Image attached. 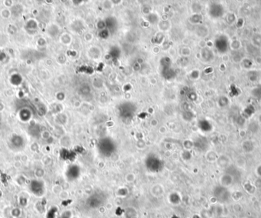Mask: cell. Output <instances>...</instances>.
<instances>
[{"label":"cell","mask_w":261,"mask_h":218,"mask_svg":"<svg viewBox=\"0 0 261 218\" xmlns=\"http://www.w3.org/2000/svg\"><path fill=\"white\" fill-rule=\"evenodd\" d=\"M29 188H30L32 194H34V195L38 196V197H41L44 193V187L43 182L38 181V180H33V181H31L30 185H29Z\"/></svg>","instance_id":"obj_1"},{"label":"cell","mask_w":261,"mask_h":218,"mask_svg":"<svg viewBox=\"0 0 261 218\" xmlns=\"http://www.w3.org/2000/svg\"><path fill=\"white\" fill-rule=\"evenodd\" d=\"M215 45L216 47L217 50L221 54H225L227 51L228 47H229V43L227 41V38L225 36H220L215 40Z\"/></svg>","instance_id":"obj_2"},{"label":"cell","mask_w":261,"mask_h":218,"mask_svg":"<svg viewBox=\"0 0 261 218\" xmlns=\"http://www.w3.org/2000/svg\"><path fill=\"white\" fill-rule=\"evenodd\" d=\"M224 9L223 6L219 4H212L209 8V14L211 17L219 18L224 15Z\"/></svg>","instance_id":"obj_3"},{"label":"cell","mask_w":261,"mask_h":218,"mask_svg":"<svg viewBox=\"0 0 261 218\" xmlns=\"http://www.w3.org/2000/svg\"><path fill=\"white\" fill-rule=\"evenodd\" d=\"M202 58L205 61H211L214 59V54L212 50L208 48H203L201 52Z\"/></svg>","instance_id":"obj_4"},{"label":"cell","mask_w":261,"mask_h":218,"mask_svg":"<svg viewBox=\"0 0 261 218\" xmlns=\"http://www.w3.org/2000/svg\"><path fill=\"white\" fill-rule=\"evenodd\" d=\"M240 67H241L243 70H250L253 65L251 60H250L249 58H247V57H243V60L240 61Z\"/></svg>","instance_id":"obj_5"},{"label":"cell","mask_w":261,"mask_h":218,"mask_svg":"<svg viewBox=\"0 0 261 218\" xmlns=\"http://www.w3.org/2000/svg\"><path fill=\"white\" fill-rule=\"evenodd\" d=\"M241 47L242 44L240 41H239L238 39H233L229 43V47L233 51H238L241 48Z\"/></svg>","instance_id":"obj_6"},{"label":"cell","mask_w":261,"mask_h":218,"mask_svg":"<svg viewBox=\"0 0 261 218\" xmlns=\"http://www.w3.org/2000/svg\"><path fill=\"white\" fill-rule=\"evenodd\" d=\"M247 78L249 81L251 83H256L259 80V74L255 70H250L247 73Z\"/></svg>","instance_id":"obj_7"},{"label":"cell","mask_w":261,"mask_h":218,"mask_svg":"<svg viewBox=\"0 0 261 218\" xmlns=\"http://www.w3.org/2000/svg\"><path fill=\"white\" fill-rule=\"evenodd\" d=\"M252 45L255 47H261V34H255L252 37Z\"/></svg>","instance_id":"obj_8"},{"label":"cell","mask_w":261,"mask_h":218,"mask_svg":"<svg viewBox=\"0 0 261 218\" xmlns=\"http://www.w3.org/2000/svg\"><path fill=\"white\" fill-rule=\"evenodd\" d=\"M225 19H226V21H227V23H228L229 24H232L237 21V18L234 13L228 12L227 15H226Z\"/></svg>","instance_id":"obj_9"},{"label":"cell","mask_w":261,"mask_h":218,"mask_svg":"<svg viewBox=\"0 0 261 218\" xmlns=\"http://www.w3.org/2000/svg\"><path fill=\"white\" fill-rule=\"evenodd\" d=\"M228 104H229V99H227V97L224 96H220L218 100V106L221 107V108H224V107L227 106Z\"/></svg>","instance_id":"obj_10"},{"label":"cell","mask_w":261,"mask_h":218,"mask_svg":"<svg viewBox=\"0 0 261 218\" xmlns=\"http://www.w3.org/2000/svg\"><path fill=\"white\" fill-rule=\"evenodd\" d=\"M197 34L199 37H205L208 35V28L205 26H201L198 28L197 30Z\"/></svg>","instance_id":"obj_11"},{"label":"cell","mask_w":261,"mask_h":218,"mask_svg":"<svg viewBox=\"0 0 261 218\" xmlns=\"http://www.w3.org/2000/svg\"><path fill=\"white\" fill-rule=\"evenodd\" d=\"M190 21H192V23L193 24H198V23L202 21V15L199 14H195L191 17Z\"/></svg>","instance_id":"obj_12"},{"label":"cell","mask_w":261,"mask_h":218,"mask_svg":"<svg viewBox=\"0 0 261 218\" xmlns=\"http://www.w3.org/2000/svg\"><path fill=\"white\" fill-rule=\"evenodd\" d=\"M236 54H234L232 57V60L234 63H240V61L243 60V57L241 56V54L238 53L237 51H235Z\"/></svg>","instance_id":"obj_13"},{"label":"cell","mask_w":261,"mask_h":218,"mask_svg":"<svg viewBox=\"0 0 261 218\" xmlns=\"http://www.w3.org/2000/svg\"><path fill=\"white\" fill-rule=\"evenodd\" d=\"M248 147L247 152H251L253 149V145L250 140H247V141H245L244 143H243V147Z\"/></svg>","instance_id":"obj_14"},{"label":"cell","mask_w":261,"mask_h":218,"mask_svg":"<svg viewBox=\"0 0 261 218\" xmlns=\"http://www.w3.org/2000/svg\"><path fill=\"white\" fill-rule=\"evenodd\" d=\"M21 214V211L20 209L18 208L11 209V216H12L13 217H18Z\"/></svg>","instance_id":"obj_15"},{"label":"cell","mask_w":261,"mask_h":218,"mask_svg":"<svg viewBox=\"0 0 261 218\" xmlns=\"http://www.w3.org/2000/svg\"><path fill=\"white\" fill-rule=\"evenodd\" d=\"M159 26H160V29H162V30H167V29H169V28H170L169 21H167V20L160 22V24H159Z\"/></svg>","instance_id":"obj_16"},{"label":"cell","mask_w":261,"mask_h":218,"mask_svg":"<svg viewBox=\"0 0 261 218\" xmlns=\"http://www.w3.org/2000/svg\"><path fill=\"white\" fill-rule=\"evenodd\" d=\"M164 34H157V35H156L155 37H154V38H155V43L157 44H160L162 42V41L164 40Z\"/></svg>","instance_id":"obj_17"},{"label":"cell","mask_w":261,"mask_h":218,"mask_svg":"<svg viewBox=\"0 0 261 218\" xmlns=\"http://www.w3.org/2000/svg\"><path fill=\"white\" fill-rule=\"evenodd\" d=\"M191 77L192 79H198L199 77V70H193L191 73Z\"/></svg>","instance_id":"obj_18"},{"label":"cell","mask_w":261,"mask_h":218,"mask_svg":"<svg viewBox=\"0 0 261 218\" xmlns=\"http://www.w3.org/2000/svg\"><path fill=\"white\" fill-rule=\"evenodd\" d=\"M191 50L190 49H189V47H184L183 49V50H182V54H183V56H189V54H190Z\"/></svg>","instance_id":"obj_19"},{"label":"cell","mask_w":261,"mask_h":218,"mask_svg":"<svg viewBox=\"0 0 261 218\" xmlns=\"http://www.w3.org/2000/svg\"><path fill=\"white\" fill-rule=\"evenodd\" d=\"M93 38V35L91 34H86V39L88 41H90V40Z\"/></svg>","instance_id":"obj_20"},{"label":"cell","mask_w":261,"mask_h":218,"mask_svg":"<svg viewBox=\"0 0 261 218\" xmlns=\"http://www.w3.org/2000/svg\"><path fill=\"white\" fill-rule=\"evenodd\" d=\"M159 50H160V49H159V47H155L154 48V52L155 53V54H158Z\"/></svg>","instance_id":"obj_21"},{"label":"cell","mask_w":261,"mask_h":218,"mask_svg":"<svg viewBox=\"0 0 261 218\" xmlns=\"http://www.w3.org/2000/svg\"><path fill=\"white\" fill-rule=\"evenodd\" d=\"M0 218H1V217H0Z\"/></svg>","instance_id":"obj_22"}]
</instances>
